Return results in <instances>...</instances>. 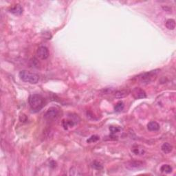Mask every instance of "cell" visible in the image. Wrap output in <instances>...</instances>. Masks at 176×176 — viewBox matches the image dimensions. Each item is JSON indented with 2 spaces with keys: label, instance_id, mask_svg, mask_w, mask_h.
Segmentation results:
<instances>
[{
  "label": "cell",
  "instance_id": "obj_1",
  "mask_svg": "<svg viewBox=\"0 0 176 176\" xmlns=\"http://www.w3.org/2000/svg\"><path fill=\"white\" fill-rule=\"evenodd\" d=\"M28 103L32 112H37L44 107L45 100L40 94H32L28 98Z\"/></svg>",
  "mask_w": 176,
  "mask_h": 176
},
{
  "label": "cell",
  "instance_id": "obj_2",
  "mask_svg": "<svg viewBox=\"0 0 176 176\" xmlns=\"http://www.w3.org/2000/svg\"><path fill=\"white\" fill-rule=\"evenodd\" d=\"M19 76L23 81L31 84L37 83L39 80V76L37 74L31 72L28 70H21L19 72Z\"/></svg>",
  "mask_w": 176,
  "mask_h": 176
},
{
  "label": "cell",
  "instance_id": "obj_3",
  "mask_svg": "<svg viewBox=\"0 0 176 176\" xmlns=\"http://www.w3.org/2000/svg\"><path fill=\"white\" fill-rule=\"evenodd\" d=\"M59 114V109L56 107H50L46 112L45 117L48 120H53L58 117Z\"/></svg>",
  "mask_w": 176,
  "mask_h": 176
},
{
  "label": "cell",
  "instance_id": "obj_4",
  "mask_svg": "<svg viewBox=\"0 0 176 176\" xmlns=\"http://www.w3.org/2000/svg\"><path fill=\"white\" fill-rule=\"evenodd\" d=\"M37 55L42 60H46L49 57V50L46 46H41L37 49Z\"/></svg>",
  "mask_w": 176,
  "mask_h": 176
},
{
  "label": "cell",
  "instance_id": "obj_5",
  "mask_svg": "<svg viewBox=\"0 0 176 176\" xmlns=\"http://www.w3.org/2000/svg\"><path fill=\"white\" fill-rule=\"evenodd\" d=\"M132 95L136 99H142L147 97L146 92L143 89L139 87L134 88V90L132 91Z\"/></svg>",
  "mask_w": 176,
  "mask_h": 176
},
{
  "label": "cell",
  "instance_id": "obj_6",
  "mask_svg": "<svg viewBox=\"0 0 176 176\" xmlns=\"http://www.w3.org/2000/svg\"><path fill=\"white\" fill-rule=\"evenodd\" d=\"M132 152L136 155H144L145 153V149L143 146L139 145H135L132 147Z\"/></svg>",
  "mask_w": 176,
  "mask_h": 176
},
{
  "label": "cell",
  "instance_id": "obj_7",
  "mask_svg": "<svg viewBox=\"0 0 176 176\" xmlns=\"http://www.w3.org/2000/svg\"><path fill=\"white\" fill-rule=\"evenodd\" d=\"M156 74V70L151 71L148 73L144 74L143 75V76L141 77V82H143V83L150 82L153 77L155 76Z\"/></svg>",
  "mask_w": 176,
  "mask_h": 176
},
{
  "label": "cell",
  "instance_id": "obj_8",
  "mask_svg": "<svg viewBox=\"0 0 176 176\" xmlns=\"http://www.w3.org/2000/svg\"><path fill=\"white\" fill-rule=\"evenodd\" d=\"M10 12L15 15H21L23 12V8L20 4H17L10 9Z\"/></svg>",
  "mask_w": 176,
  "mask_h": 176
},
{
  "label": "cell",
  "instance_id": "obj_9",
  "mask_svg": "<svg viewBox=\"0 0 176 176\" xmlns=\"http://www.w3.org/2000/svg\"><path fill=\"white\" fill-rule=\"evenodd\" d=\"M143 166V162H142L141 161H136V160L129 162L127 165V167L129 168H131V169H132V168H141Z\"/></svg>",
  "mask_w": 176,
  "mask_h": 176
},
{
  "label": "cell",
  "instance_id": "obj_10",
  "mask_svg": "<svg viewBox=\"0 0 176 176\" xmlns=\"http://www.w3.org/2000/svg\"><path fill=\"white\" fill-rule=\"evenodd\" d=\"M147 129L151 132H156L160 129V125L155 121H151L147 125Z\"/></svg>",
  "mask_w": 176,
  "mask_h": 176
},
{
  "label": "cell",
  "instance_id": "obj_11",
  "mask_svg": "<svg viewBox=\"0 0 176 176\" xmlns=\"http://www.w3.org/2000/svg\"><path fill=\"white\" fill-rule=\"evenodd\" d=\"M161 149L164 153H169L173 150V147L168 143H165L162 145Z\"/></svg>",
  "mask_w": 176,
  "mask_h": 176
},
{
  "label": "cell",
  "instance_id": "obj_12",
  "mask_svg": "<svg viewBox=\"0 0 176 176\" xmlns=\"http://www.w3.org/2000/svg\"><path fill=\"white\" fill-rule=\"evenodd\" d=\"M166 28L168 30H174L175 28V21L173 19H169L166 21V24H165Z\"/></svg>",
  "mask_w": 176,
  "mask_h": 176
},
{
  "label": "cell",
  "instance_id": "obj_13",
  "mask_svg": "<svg viewBox=\"0 0 176 176\" xmlns=\"http://www.w3.org/2000/svg\"><path fill=\"white\" fill-rule=\"evenodd\" d=\"M129 94V91L127 90H120L116 91L115 94V96L117 98H123L126 97Z\"/></svg>",
  "mask_w": 176,
  "mask_h": 176
},
{
  "label": "cell",
  "instance_id": "obj_14",
  "mask_svg": "<svg viewBox=\"0 0 176 176\" xmlns=\"http://www.w3.org/2000/svg\"><path fill=\"white\" fill-rule=\"evenodd\" d=\"M172 170H173V168L168 164H163L160 167V171L162 173H171L172 172Z\"/></svg>",
  "mask_w": 176,
  "mask_h": 176
},
{
  "label": "cell",
  "instance_id": "obj_15",
  "mask_svg": "<svg viewBox=\"0 0 176 176\" xmlns=\"http://www.w3.org/2000/svg\"><path fill=\"white\" fill-rule=\"evenodd\" d=\"M124 109V103L122 101L118 102V103H116V106H115V111L116 112H120L121 111H123Z\"/></svg>",
  "mask_w": 176,
  "mask_h": 176
},
{
  "label": "cell",
  "instance_id": "obj_16",
  "mask_svg": "<svg viewBox=\"0 0 176 176\" xmlns=\"http://www.w3.org/2000/svg\"><path fill=\"white\" fill-rule=\"evenodd\" d=\"M92 167L96 170H101L103 169V166L100 162L98 161H94L92 164Z\"/></svg>",
  "mask_w": 176,
  "mask_h": 176
},
{
  "label": "cell",
  "instance_id": "obj_17",
  "mask_svg": "<svg viewBox=\"0 0 176 176\" xmlns=\"http://www.w3.org/2000/svg\"><path fill=\"white\" fill-rule=\"evenodd\" d=\"M63 127L65 129L68 128V127H73L74 125V121L70 120H64L63 122Z\"/></svg>",
  "mask_w": 176,
  "mask_h": 176
},
{
  "label": "cell",
  "instance_id": "obj_18",
  "mask_svg": "<svg viewBox=\"0 0 176 176\" xmlns=\"http://www.w3.org/2000/svg\"><path fill=\"white\" fill-rule=\"evenodd\" d=\"M99 140V137H98V136H91L90 138H89V139L87 140V143H95V142H96L97 141H98Z\"/></svg>",
  "mask_w": 176,
  "mask_h": 176
},
{
  "label": "cell",
  "instance_id": "obj_19",
  "mask_svg": "<svg viewBox=\"0 0 176 176\" xmlns=\"http://www.w3.org/2000/svg\"><path fill=\"white\" fill-rule=\"evenodd\" d=\"M109 131H110L111 134H115L116 133H118L120 131V128L118 127H115V126H111L109 127Z\"/></svg>",
  "mask_w": 176,
  "mask_h": 176
}]
</instances>
